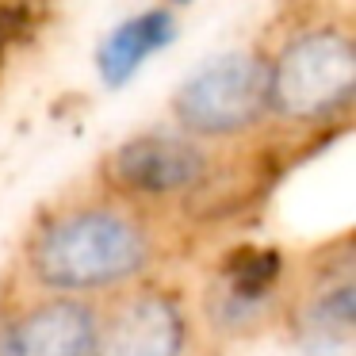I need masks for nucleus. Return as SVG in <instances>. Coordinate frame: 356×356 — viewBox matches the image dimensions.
Wrapping results in <instances>:
<instances>
[{
  "mask_svg": "<svg viewBox=\"0 0 356 356\" xmlns=\"http://www.w3.org/2000/svg\"><path fill=\"white\" fill-rule=\"evenodd\" d=\"M172 16L169 12H146L138 19H127L100 50V70H104V81L108 85H123L149 54L165 47L172 39Z\"/></svg>",
  "mask_w": 356,
  "mask_h": 356,
  "instance_id": "0eeeda50",
  "label": "nucleus"
},
{
  "mask_svg": "<svg viewBox=\"0 0 356 356\" xmlns=\"http://www.w3.org/2000/svg\"><path fill=\"white\" fill-rule=\"evenodd\" d=\"M8 31H12V24L4 16H0V39H8Z\"/></svg>",
  "mask_w": 356,
  "mask_h": 356,
  "instance_id": "1a4fd4ad",
  "label": "nucleus"
},
{
  "mask_svg": "<svg viewBox=\"0 0 356 356\" xmlns=\"http://www.w3.org/2000/svg\"><path fill=\"white\" fill-rule=\"evenodd\" d=\"M180 314L165 299H138L119 314L96 356H177L180 353Z\"/></svg>",
  "mask_w": 356,
  "mask_h": 356,
  "instance_id": "423d86ee",
  "label": "nucleus"
},
{
  "mask_svg": "<svg viewBox=\"0 0 356 356\" xmlns=\"http://www.w3.org/2000/svg\"><path fill=\"white\" fill-rule=\"evenodd\" d=\"M4 356H96V325L85 307L58 302L4 333Z\"/></svg>",
  "mask_w": 356,
  "mask_h": 356,
  "instance_id": "20e7f679",
  "label": "nucleus"
},
{
  "mask_svg": "<svg viewBox=\"0 0 356 356\" xmlns=\"http://www.w3.org/2000/svg\"><path fill=\"white\" fill-rule=\"evenodd\" d=\"M146 264V241L127 218L111 211H81L50 226L39 241L35 268L50 287L88 291L131 276Z\"/></svg>",
  "mask_w": 356,
  "mask_h": 356,
  "instance_id": "f257e3e1",
  "label": "nucleus"
},
{
  "mask_svg": "<svg viewBox=\"0 0 356 356\" xmlns=\"http://www.w3.org/2000/svg\"><path fill=\"white\" fill-rule=\"evenodd\" d=\"M276 272H280L276 253H241L230 264V287H226V295L234 299V307H245V310L257 307L272 291Z\"/></svg>",
  "mask_w": 356,
  "mask_h": 356,
  "instance_id": "6e6552de",
  "label": "nucleus"
},
{
  "mask_svg": "<svg viewBox=\"0 0 356 356\" xmlns=\"http://www.w3.org/2000/svg\"><path fill=\"white\" fill-rule=\"evenodd\" d=\"M268 100V77L249 54H226L195 73L177 100V111L192 131L222 134L245 127Z\"/></svg>",
  "mask_w": 356,
  "mask_h": 356,
  "instance_id": "f03ea898",
  "label": "nucleus"
},
{
  "mask_svg": "<svg viewBox=\"0 0 356 356\" xmlns=\"http://www.w3.org/2000/svg\"><path fill=\"white\" fill-rule=\"evenodd\" d=\"M353 77V47L337 35H314L287 50V58L272 77V100L291 115H318L348 100Z\"/></svg>",
  "mask_w": 356,
  "mask_h": 356,
  "instance_id": "7ed1b4c3",
  "label": "nucleus"
},
{
  "mask_svg": "<svg viewBox=\"0 0 356 356\" xmlns=\"http://www.w3.org/2000/svg\"><path fill=\"white\" fill-rule=\"evenodd\" d=\"M115 172L142 192H177L203 172V157L177 138H138L115 157Z\"/></svg>",
  "mask_w": 356,
  "mask_h": 356,
  "instance_id": "39448f33",
  "label": "nucleus"
}]
</instances>
